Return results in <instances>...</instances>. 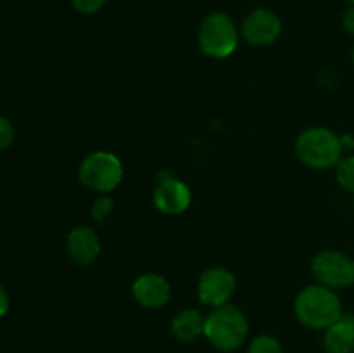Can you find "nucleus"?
I'll return each instance as SVG.
<instances>
[{"label": "nucleus", "instance_id": "obj_1", "mask_svg": "<svg viewBox=\"0 0 354 353\" xmlns=\"http://www.w3.org/2000/svg\"><path fill=\"white\" fill-rule=\"evenodd\" d=\"M294 310L301 324L311 329H327L342 315V305L334 289L320 284L301 291Z\"/></svg>", "mask_w": 354, "mask_h": 353}, {"label": "nucleus", "instance_id": "obj_2", "mask_svg": "<svg viewBox=\"0 0 354 353\" xmlns=\"http://www.w3.org/2000/svg\"><path fill=\"white\" fill-rule=\"evenodd\" d=\"M249 324L245 315L232 305H223L211 311L204 324V336L214 348L221 352H234L244 345Z\"/></svg>", "mask_w": 354, "mask_h": 353}, {"label": "nucleus", "instance_id": "obj_3", "mask_svg": "<svg viewBox=\"0 0 354 353\" xmlns=\"http://www.w3.org/2000/svg\"><path fill=\"white\" fill-rule=\"evenodd\" d=\"M296 152L310 168H330L341 161L342 141L328 128H308L297 137Z\"/></svg>", "mask_w": 354, "mask_h": 353}, {"label": "nucleus", "instance_id": "obj_4", "mask_svg": "<svg viewBox=\"0 0 354 353\" xmlns=\"http://www.w3.org/2000/svg\"><path fill=\"white\" fill-rule=\"evenodd\" d=\"M80 180L88 189L97 190V192H109L116 189L123 180V163L113 152H92L82 161Z\"/></svg>", "mask_w": 354, "mask_h": 353}, {"label": "nucleus", "instance_id": "obj_5", "mask_svg": "<svg viewBox=\"0 0 354 353\" xmlns=\"http://www.w3.org/2000/svg\"><path fill=\"white\" fill-rule=\"evenodd\" d=\"M239 37L235 24L227 14L214 12L199 28L201 51L214 59H225L237 48Z\"/></svg>", "mask_w": 354, "mask_h": 353}, {"label": "nucleus", "instance_id": "obj_6", "mask_svg": "<svg viewBox=\"0 0 354 353\" xmlns=\"http://www.w3.org/2000/svg\"><path fill=\"white\" fill-rule=\"evenodd\" d=\"M315 279L325 287H348L354 282V260L341 251H322L311 262Z\"/></svg>", "mask_w": 354, "mask_h": 353}, {"label": "nucleus", "instance_id": "obj_7", "mask_svg": "<svg viewBox=\"0 0 354 353\" xmlns=\"http://www.w3.org/2000/svg\"><path fill=\"white\" fill-rule=\"evenodd\" d=\"M235 291V277L221 266L207 269L201 275L197 286V296L204 305L209 307H223L228 303Z\"/></svg>", "mask_w": 354, "mask_h": 353}, {"label": "nucleus", "instance_id": "obj_8", "mask_svg": "<svg viewBox=\"0 0 354 353\" xmlns=\"http://www.w3.org/2000/svg\"><path fill=\"white\" fill-rule=\"evenodd\" d=\"M282 31L280 19L266 9H258L245 17L242 24V35L248 44L254 47H265L273 44Z\"/></svg>", "mask_w": 354, "mask_h": 353}, {"label": "nucleus", "instance_id": "obj_9", "mask_svg": "<svg viewBox=\"0 0 354 353\" xmlns=\"http://www.w3.org/2000/svg\"><path fill=\"white\" fill-rule=\"evenodd\" d=\"M133 296L142 307L145 308H161L165 307L171 296L169 282L158 273H144L138 277L131 286Z\"/></svg>", "mask_w": 354, "mask_h": 353}, {"label": "nucleus", "instance_id": "obj_10", "mask_svg": "<svg viewBox=\"0 0 354 353\" xmlns=\"http://www.w3.org/2000/svg\"><path fill=\"white\" fill-rule=\"evenodd\" d=\"M192 201L189 187L176 179H168L154 192V204L159 211L166 215H180L189 208Z\"/></svg>", "mask_w": 354, "mask_h": 353}, {"label": "nucleus", "instance_id": "obj_11", "mask_svg": "<svg viewBox=\"0 0 354 353\" xmlns=\"http://www.w3.org/2000/svg\"><path fill=\"white\" fill-rule=\"evenodd\" d=\"M68 253L78 265H90L100 253V242L90 227H76L68 235Z\"/></svg>", "mask_w": 354, "mask_h": 353}, {"label": "nucleus", "instance_id": "obj_12", "mask_svg": "<svg viewBox=\"0 0 354 353\" xmlns=\"http://www.w3.org/2000/svg\"><path fill=\"white\" fill-rule=\"evenodd\" d=\"M324 345L327 353L354 352V315L342 314L325 332Z\"/></svg>", "mask_w": 354, "mask_h": 353}, {"label": "nucleus", "instance_id": "obj_13", "mask_svg": "<svg viewBox=\"0 0 354 353\" xmlns=\"http://www.w3.org/2000/svg\"><path fill=\"white\" fill-rule=\"evenodd\" d=\"M204 324L206 318L197 310H183L182 314L176 315L171 322V332L180 341H194L204 334Z\"/></svg>", "mask_w": 354, "mask_h": 353}, {"label": "nucleus", "instance_id": "obj_14", "mask_svg": "<svg viewBox=\"0 0 354 353\" xmlns=\"http://www.w3.org/2000/svg\"><path fill=\"white\" fill-rule=\"evenodd\" d=\"M337 182L348 192H354V156L341 158L337 163Z\"/></svg>", "mask_w": 354, "mask_h": 353}, {"label": "nucleus", "instance_id": "obj_15", "mask_svg": "<svg viewBox=\"0 0 354 353\" xmlns=\"http://www.w3.org/2000/svg\"><path fill=\"white\" fill-rule=\"evenodd\" d=\"M249 353H283L282 346L272 336H258L249 345Z\"/></svg>", "mask_w": 354, "mask_h": 353}, {"label": "nucleus", "instance_id": "obj_16", "mask_svg": "<svg viewBox=\"0 0 354 353\" xmlns=\"http://www.w3.org/2000/svg\"><path fill=\"white\" fill-rule=\"evenodd\" d=\"M111 210H113V201H111L109 197H100V199H97L92 206L93 220L104 221V218L111 213Z\"/></svg>", "mask_w": 354, "mask_h": 353}, {"label": "nucleus", "instance_id": "obj_17", "mask_svg": "<svg viewBox=\"0 0 354 353\" xmlns=\"http://www.w3.org/2000/svg\"><path fill=\"white\" fill-rule=\"evenodd\" d=\"M73 7L82 14H95L106 3V0H71Z\"/></svg>", "mask_w": 354, "mask_h": 353}, {"label": "nucleus", "instance_id": "obj_18", "mask_svg": "<svg viewBox=\"0 0 354 353\" xmlns=\"http://www.w3.org/2000/svg\"><path fill=\"white\" fill-rule=\"evenodd\" d=\"M14 141V128L10 125L9 120L0 116V151L6 147H9Z\"/></svg>", "mask_w": 354, "mask_h": 353}, {"label": "nucleus", "instance_id": "obj_19", "mask_svg": "<svg viewBox=\"0 0 354 353\" xmlns=\"http://www.w3.org/2000/svg\"><path fill=\"white\" fill-rule=\"evenodd\" d=\"M342 26L349 35H354V7L346 10L344 17H342Z\"/></svg>", "mask_w": 354, "mask_h": 353}, {"label": "nucleus", "instance_id": "obj_20", "mask_svg": "<svg viewBox=\"0 0 354 353\" xmlns=\"http://www.w3.org/2000/svg\"><path fill=\"white\" fill-rule=\"evenodd\" d=\"M7 310H9V298H7L6 291H3L2 286H0V317L6 315Z\"/></svg>", "mask_w": 354, "mask_h": 353}, {"label": "nucleus", "instance_id": "obj_21", "mask_svg": "<svg viewBox=\"0 0 354 353\" xmlns=\"http://www.w3.org/2000/svg\"><path fill=\"white\" fill-rule=\"evenodd\" d=\"M353 61H354V48H353Z\"/></svg>", "mask_w": 354, "mask_h": 353}, {"label": "nucleus", "instance_id": "obj_22", "mask_svg": "<svg viewBox=\"0 0 354 353\" xmlns=\"http://www.w3.org/2000/svg\"><path fill=\"white\" fill-rule=\"evenodd\" d=\"M348 2H351V3H354V0H348Z\"/></svg>", "mask_w": 354, "mask_h": 353}]
</instances>
